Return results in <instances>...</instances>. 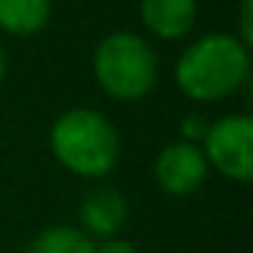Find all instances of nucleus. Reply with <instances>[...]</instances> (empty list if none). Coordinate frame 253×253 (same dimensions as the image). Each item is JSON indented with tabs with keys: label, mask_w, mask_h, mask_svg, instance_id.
Returning <instances> with one entry per match:
<instances>
[{
	"label": "nucleus",
	"mask_w": 253,
	"mask_h": 253,
	"mask_svg": "<svg viewBox=\"0 0 253 253\" xmlns=\"http://www.w3.org/2000/svg\"><path fill=\"white\" fill-rule=\"evenodd\" d=\"M250 78V48L229 33H209L188 45L176 63V86L191 101H220Z\"/></svg>",
	"instance_id": "obj_1"
},
{
	"label": "nucleus",
	"mask_w": 253,
	"mask_h": 253,
	"mask_svg": "<svg viewBox=\"0 0 253 253\" xmlns=\"http://www.w3.org/2000/svg\"><path fill=\"white\" fill-rule=\"evenodd\" d=\"M51 152L69 173L101 179L119 161V134L104 113L72 107L51 125Z\"/></svg>",
	"instance_id": "obj_2"
},
{
	"label": "nucleus",
	"mask_w": 253,
	"mask_h": 253,
	"mask_svg": "<svg viewBox=\"0 0 253 253\" xmlns=\"http://www.w3.org/2000/svg\"><path fill=\"white\" fill-rule=\"evenodd\" d=\"M92 72L110 98L137 101L149 95L158 81V57L143 36L116 30L98 42L92 54Z\"/></svg>",
	"instance_id": "obj_3"
},
{
	"label": "nucleus",
	"mask_w": 253,
	"mask_h": 253,
	"mask_svg": "<svg viewBox=\"0 0 253 253\" xmlns=\"http://www.w3.org/2000/svg\"><path fill=\"white\" fill-rule=\"evenodd\" d=\"M203 155L209 167L247 185L253 179V119L247 113H232L211 122L203 137Z\"/></svg>",
	"instance_id": "obj_4"
},
{
	"label": "nucleus",
	"mask_w": 253,
	"mask_h": 253,
	"mask_svg": "<svg viewBox=\"0 0 253 253\" xmlns=\"http://www.w3.org/2000/svg\"><path fill=\"white\" fill-rule=\"evenodd\" d=\"M206 176H209V161L200 143L176 140L164 146L161 155L155 158V182L173 197L194 194L206 182Z\"/></svg>",
	"instance_id": "obj_5"
},
{
	"label": "nucleus",
	"mask_w": 253,
	"mask_h": 253,
	"mask_svg": "<svg viewBox=\"0 0 253 253\" xmlns=\"http://www.w3.org/2000/svg\"><path fill=\"white\" fill-rule=\"evenodd\" d=\"M81 226L86 235H116L128 220V203L116 188H92L81 200Z\"/></svg>",
	"instance_id": "obj_6"
},
{
	"label": "nucleus",
	"mask_w": 253,
	"mask_h": 253,
	"mask_svg": "<svg viewBox=\"0 0 253 253\" xmlns=\"http://www.w3.org/2000/svg\"><path fill=\"white\" fill-rule=\"evenodd\" d=\"M140 21L152 36L176 42L197 21V0H140Z\"/></svg>",
	"instance_id": "obj_7"
},
{
	"label": "nucleus",
	"mask_w": 253,
	"mask_h": 253,
	"mask_svg": "<svg viewBox=\"0 0 253 253\" xmlns=\"http://www.w3.org/2000/svg\"><path fill=\"white\" fill-rule=\"evenodd\" d=\"M51 21V0H0V30L33 36Z\"/></svg>",
	"instance_id": "obj_8"
},
{
	"label": "nucleus",
	"mask_w": 253,
	"mask_h": 253,
	"mask_svg": "<svg viewBox=\"0 0 253 253\" xmlns=\"http://www.w3.org/2000/svg\"><path fill=\"white\" fill-rule=\"evenodd\" d=\"M92 250L95 244L81 226H48L27 247V253H92Z\"/></svg>",
	"instance_id": "obj_9"
},
{
	"label": "nucleus",
	"mask_w": 253,
	"mask_h": 253,
	"mask_svg": "<svg viewBox=\"0 0 253 253\" xmlns=\"http://www.w3.org/2000/svg\"><path fill=\"white\" fill-rule=\"evenodd\" d=\"M206 131H209L206 116H185V119H182V134H185V140H188V143L203 140V137H206Z\"/></svg>",
	"instance_id": "obj_10"
},
{
	"label": "nucleus",
	"mask_w": 253,
	"mask_h": 253,
	"mask_svg": "<svg viewBox=\"0 0 253 253\" xmlns=\"http://www.w3.org/2000/svg\"><path fill=\"white\" fill-rule=\"evenodd\" d=\"M250 15H253V0H241V42L250 48L253 42V27H250Z\"/></svg>",
	"instance_id": "obj_11"
},
{
	"label": "nucleus",
	"mask_w": 253,
	"mask_h": 253,
	"mask_svg": "<svg viewBox=\"0 0 253 253\" xmlns=\"http://www.w3.org/2000/svg\"><path fill=\"white\" fill-rule=\"evenodd\" d=\"M92 253H137L128 241H119V238H110V241H104L101 247H95Z\"/></svg>",
	"instance_id": "obj_12"
},
{
	"label": "nucleus",
	"mask_w": 253,
	"mask_h": 253,
	"mask_svg": "<svg viewBox=\"0 0 253 253\" xmlns=\"http://www.w3.org/2000/svg\"><path fill=\"white\" fill-rule=\"evenodd\" d=\"M3 78H6V54L0 48V84H3Z\"/></svg>",
	"instance_id": "obj_13"
}]
</instances>
